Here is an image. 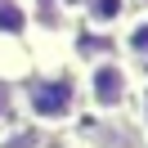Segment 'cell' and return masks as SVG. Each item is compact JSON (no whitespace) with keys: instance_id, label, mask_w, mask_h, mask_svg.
<instances>
[{"instance_id":"1","label":"cell","mask_w":148,"mask_h":148,"mask_svg":"<svg viewBox=\"0 0 148 148\" xmlns=\"http://www.w3.org/2000/svg\"><path fill=\"white\" fill-rule=\"evenodd\" d=\"M72 108H76V90H72V81H36L27 90V112L36 121H67L72 117Z\"/></svg>"},{"instance_id":"2","label":"cell","mask_w":148,"mask_h":148,"mask_svg":"<svg viewBox=\"0 0 148 148\" xmlns=\"http://www.w3.org/2000/svg\"><path fill=\"white\" fill-rule=\"evenodd\" d=\"M130 90V76L117 58H94L90 63V103L94 108H121Z\"/></svg>"},{"instance_id":"3","label":"cell","mask_w":148,"mask_h":148,"mask_svg":"<svg viewBox=\"0 0 148 148\" xmlns=\"http://www.w3.org/2000/svg\"><path fill=\"white\" fill-rule=\"evenodd\" d=\"M85 18L94 27H112L126 18V0H85Z\"/></svg>"},{"instance_id":"4","label":"cell","mask_w":148,"mask_h":148,"mask_svg":"<svg viewBox=\"0 0 148 148\" xmlns=\"http://www.w3.org/2000/svg\"><path fill=\"white\" fill-rule=\"evenodd\" d=\"M126 49L135 58H148V18H135L126 27Z\"/></svg>"},{"instance_id":"5","label":"cell","mask_w":148,"mask_h":148,"mask_svg":"<svg viewBox=\"0 0 148 148\" xmlns=\"http://www.w3.org/2000/svg\"><path fill=\"white\" fill-rule=\"evenodd\" d=\"M14 108V94H9V85H0V117Z\"/></svg>"},{"instance_id":"6","label":"cell","mask_w":148,"mask_h":148,"mask_svg":"<svg viewBox=\"0 0 148 148\" xmlns=\"http://www.w3.org/2000/svg\"><path fill=\"white\" fill-rule=\"evenodd\" d=\"M144 117H148V94H144Z\"/></svg>"}]
</instances>
